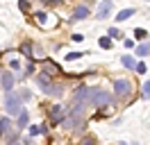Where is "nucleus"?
<instances>
[{"mask_svg":"<svg viewBox=\"0 0 150 145\" xmlns=\"http://www.w3.org/2000/svg\"><path fill=\"white\" fill-rule=\"evenodd\" d=\"M86 102L93 104V107H105V104L112 102V95H109L105 89H89V98H86Z\"/></svg>","mask_w":150,"mask_h":145,"instance_id":"f257e3e1","label":"nucleus"},{"mask_svg":"<svg viewBox=\"0 0 150 145\" xmlns=\"http://www.w3.org/2000/svg\"><path fill=\"white\" fill-rule=\"evenodd\" d=\"M5 111H7L9 116H21V111H23V104H21L18 95H16L14 91H7V93H5Z\"/></svg>","mask_w":150,"mask_h":145,"instance_id":"f03ea898","label":"nucleus"},{"mask_svg":"<svg viewBox=\"0 0 150 145\" xmlns=\"http://www.w3.org/2000/svg\"><path fill=\"white\" fill-rule=\"evenodd\" d=\"M48 118H50V122L57 127L62 120H64V107H59V104L50 107V109H48Z\"/></svg>","mask_w":150,"mask_h":145,"instance_id":"7ed1b4c3","label":"nucleus"},{"mask_svg":"<svg viewBox=\"0 0 150 145\" xmlns=\"http://www.w3.org/2000/svg\"><path fill=\"white\" fill-rule=\"evenodd\" d=\"M114 91H116V95H118V98H125V95L132 91L130 80H116V82H114Z\"/></svg>","mask_w":150,"mask_h":145,"instance_id":"20e7f679","label":"nucleus"},{"mask_svg":"<svg viewBox=\"0 0 150 145\" xmlns=\"http://www.w3.org/2000/svg\"><path fill=\"white\" fill-rule=\"evenodd\" d=\"M112 7H114L112 0H103V2H100V7H98V11H96V18H98V20L107 18L109 14H112Z\"/></svg>","mask_w":150,"mask_h":145,"instance_id":"39448f33","label":"nucleus"},{"mask_svg":"<svg viewBox=\"0 0 150 145\" xmlns=\"http://www.w3.org/2000/svg\"><path fill=\"white\" fill-rule=\"evenodd\" d=\"M86 98H89V86L80 84V86L75 89V93H73V102H77V104H84Z\"/></svg>","mask_w":150,"mask_h":145,"instance_id":"423d86ee","label":"nucleus"},{"mask_svg":"<svg viewBox=\"0 0 150 145\" xmlns=\"http://www.w3.org/2000/svg\"><path fill=\"white\" fill-rule=\"evenodd\" d=\"M59 72H62V68H59L55 61H50V59H48V61H43V75L52 77V75H59Z\"/></svg>","mask_w":150,"mask_h":145,"instance_id":"0eeeda50","label":"nucleus"},{"mask_svg":"<svg viewBox=\"0 0 150 145\" xmlns=\"http://www.w3.org/2000/svg\"><path fill=\"white\" fill-rule=\"evenodd\" d=\"M0 84H2V91H5V93H7V91H14V75H11V72H2Z\"/></svg>","mask_w":150,"mask_h":145,"instance_id":"6e6552de","label":"nucleus"},{"mask_svg":"<svg viewBox=\"0 0 150 145\" xmlns=\"http://www.w3.org/2000/svg\"><path fill=\"white\" fill-rule=\"evenodd\" d=\"M84 18H89V7H86V5L75 7V11H73V20H84Z\"/></svg>","mask_w":150,"mask_h":145,"instance_id":"1a4fd4ad","label":"nucleus"},{"mask_svg":"<svg viewBox=\"0 0 150 145\" xmlns=\"http://www.w3.org/2000/svg\"><path fill=\"white\" fill-rule=\"evenodd\" d=\"M37 84H39V89L46 93V91L50 89V84H52V82H50V77H48V75H43V72H41V75H37Z\"/></svg>","mask_w":150,"mask_h":145,"instance_id":"9d476101","label":"nucleus"},{"mask_svg":"<svg viewBox=\"0 0 150 145\" xmlns=\"http://www.w3.org/2000/svg\"><path fill=\"white\" fill-rule=\"evenodd\" d=\"M9 129H11V120H9L7 116H5V118L0 116V136L9 134Z\"/></svg>","mask_w":150,"mask_h":145,"instance_id":"9b49d317","label":"nucleus"},{"mask_svg":"<svg viewBox=\"0 0 150 145\" xmlns=\"http://www.w3.org/2000/svg\"><path fill=\"white\" fill-rule=\"evenodd\" d=\"M46 93H48V95H55V98H59V95L64 93V86H62V84H50V89H48Z\"/></svg>","mask_w":150,"mask_h":145,"instance_id":"f8f14e48","label":"nucleus"},{"mask_svg":"<svg viewBox=\"0 0 150 145\" xmlns=\"http://www.w3.org/2000/svg\"><path fill=\"white\" fill-rule=\"evenodd\" d=\"M134 16V9H123V11H118V16H116V20H130V18Z\"/></svg>","mask_w":150,"mask_h":145,"instance_id":"ddd939ff","label":"nucleus"},{"mask_svg":"<svg viewBox=\"0 0 150 145\" xmlns=\"http://www.w3.org/2000/svg\"><path fill=\"white\" fill-rule=\"evenodd\" d=\"M21 52L25 54V57H30V59H32V57H34V54H32V43H30V41L21 43Z\"/></svg>","mask_w":150,"mask_h":145,"instance_id":"4468645a","label":"nucleus"},{"mask_svg":"<svg viewBox=\"0 0 150 145\" xmlns=\"http://www.w3.org/2000/svg\"><path fill=\"white\" fill-rule=\"evenodd\" d=\"M30 122V116H28V111H21V116H18V127L21 129H25Z\"/></svg>","mask_w":150,"mask_h":145,"instance_id":"2eb2a0df","label":"nucleus"},{"mask_svg":"<svg viewBox=\"0 0 150 145\" xmlns=\"http://www.w3.org/2000/svg\"><path fill=\"white\" fill-rule=\"evenodd\" d=\"M137 54H139V57H148L150 54V43H141L139 48H137Z\"/></svg>","mask_w":150,"mask_h":145,"instance_id":"dca6fc26","label":"nucleus"},{"mask_svg":"<svg viewBox=\"0 0 150 145\" xmlns=\"http://www.w3.org/2000/svg\"><path fill=\"white\" fill-rule=\"evenodd\" d=\"M46 132H48V127H46V125H34V127H30V134H32V136L46 134Z\"/></svg>","mask_w":150,"mask_h":145,"instance_id":"f3484780","label":"nucleus"},{"mask_svg":"<svg viewBox=\"0 0 150 145\" xmlns=\"http://www.w3.org/2000/svg\"><path fill=\"white\" fill-rule=\"evenodd\" d=\"M123 66H125V68H134V66H137V61H134V59H132L130 54H125V57H123Z\"/></svg>","mask_w":150,"mask_h":145,"instance_id":"a211bd4d","label":"nucleus"},{"mask_svg":"<svg viewBox=\"0 0 150 145\" xmlns=\"http://www.w3.org/2000/svg\"><path fill=\"white\" fill-rule=\"evenodd\" d=\"M100 48H103V50H109V48H112V39H109V36H103V39H100Z\"/></svg>","mask_w":150,"mask_h":145,"instance_id":"6ab92c4d","label":"nucleus"},{"mask_svg":"<svg viewBox=\"0 0 150 145\" xmlns=\"http://www.w3.org/2000/svg\"><path fill=\"white\" fill-rule=\"evenodd\" d=\"M34 18H37V23L46 25V18H48V14H43V11H37V14H34Z\"/></svg>","mask_w":150,"mask_h":145,"instance_id":"aec40b11","label":"nucleus"},{"mask_svg":"<svg viewBox=\"0 0 150 145\" xmlns=\"http://www.w3.org/2000/svg\"><path fill=\"white\" fill-rule=\"evenodd\" d=\"M134 36H137V39H148V32L141 30V27H137V30H134Z\"/></svg>","mask_w":150,"mask_h":145,"instance_id":"412c9836","label":"nucleus"},{"mask_svg":"<svg viewBox=\"0 0 150 145\" xmlns=\"http://www.w3.org/2000/svg\"><path fill=\"white\" fill-rule=\"evenodd\" d=\"M82 54H84V52H68V54H66V61H73V59H80Z\"/></svg>","mask_w":150,"mask_h":145,"instance_id":"4be33fe9","label":"nucleus"},{"mask_svg":"<svg viewBox=\"0 0 150 145\" xmlns=\"http://www.w3.org/2000/svg\"><path fill=\"white\" fill-rule=\"evenodd\" d=\"M30 98H32V93H30V91H25V89L18 93V100H21V102H23V100H30Z\"/></svg>","mask_w":150,"mask_h":145,"instance_id":"5701e85b","label":"nucleus"},{"mask_svg":"<svg viewBox=\"0 0 150 145\" xmlns=\"http://www.w3.org/2000/svg\"><path fill=\"white\" fill-rule=\"evenodd\" d=\"M80 145H96V138H93V136H84Z\"/></svg>","mask_w":150,"mask_h":145,"instance_id":"b1692460","label":"nucleus"},{"mask_svg":"<svg viewBox=\"0 0 150 145\" xmlns=\"http://www.w3.org/2000/svg\"><path fill=\"white\" fill-rule=\"evenodd\" d=\"M143 98L150 100V82H146V84H143Z\"/></svg>","mask_w":150,"mask_h":145,"instance_id":"393cba45","label":"nucleus"},{"mask_svg":"<svg viewBox=\"0 0 150 145\" xmlns=\"http://www.w3.org/2000/svg\"><path fill=\"white\" fill-rule=\"evenodd\" d=\"M18 7L23 9V11H28V9H30V2H28V0H18Z\"/></svg>","mask_w":150,"mask_h":145,"instance_id":"a878e982","label":"nucleus"},{"mask_svg":"<svg viewBox=\"0 0 150 145\" xmlns=\"http://www.w3.org/2000/svg\"><path fill=\"white\" fill-rule=\"evenodd\" d=\"M134 70L139 72V75H143V72H146V66H143V63H137V66H134Z\"/></svg>","mask_w":150,"mask_h":145,"instance_id":"bb28decb","label":"nucleus"},{"mask_svg":"<svg viewBox=\"0 0 150 145\" xmlns=\"http://www.w3.org/2000/svg\"><path fill=\"white\" fill-rule=\"evenodd\" d=\"M9 66L14 68V70H18V68H21V61H18V59H11V61H9Z\"/></svg>","mask_w":150,"mask_h":145,"instance_id":"cd10ccee","label":"nucleus"},{"mask_svg":"<svg viewBox=\"0 0 150 145\" xmlns=\"http://www.w3.org/2000/svg\"><path fill=\"white\" fill-rule=\"evenodd\" d=\"M43 2H48V0H43Z\"/></svg>","mask_w":150,"mask_h":145,"instance_id":"c85d7f7f","label":"nucleus"},{"mask_svg":"<svg viewBox=\"0 0 150 145\" xmlns=\"http://www.w3.org/2000/svg\"><path fill=\"white\" fill-rule=\"evenodd\" d=\"M62 2H66V0H62Z\"/></svg>","mask_w":150,"mask_h":145,"instance_id":"c756f323","label":"nucleus"}]
</instances>
